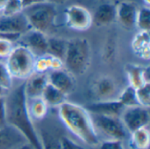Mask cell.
Masks as SVG:
<instances>
[{
    "label": "cell",
    "instance_id": "e0dca14e",
    "mask_svg": "<svg viewBox=\"0 0 150 149\" xmlns=\"http://www.w3.org/2000/svg\"><path fill=\"white\" fill-rule=\"evenodd\" d=\"M125 72L129 85L135 89L149 83V68L141 64H127L125 66Z\"/></svg>",
    "mask_w": 150,
    "mask_h": 149
},
{
    "label": "cell",
    "instance_id": "4316f807",
    "mask_svg": "<svg viewBox=\"0 0 150 149\" xmlns=\"http://www.w3.org/2000/svg\"><path fill=\"white\" fill-rule=\"evenodd\" d=\"M136 97L139 105L149 108L150 106V83H147L135 89Z\"/></svg>",
    "mask_w": 150,
    "mask_h": 149
},
{
    "label": "cell",
    "instance_id": "484cf974",
    "mask_svg": "<svg viewBox=\"0 0 150 149\" xmlns=\"http://www.w3.org/2000/svg\"><path fill=\"white\" fill-rule=\"evenodd\" d=\"M135 27L139 31H149L150 30V9L149 6H143L138 9L136 17Z\"/></svg>",
    "mask_w": 150,
    "mask_h": 149
},
{
    "label": "cell",
    "instance_id": "e575fe53",
    "mask_svg": "<svg viewBox=\"0 0 150 149\" xmlns=\"http://www.w3.org/2000/svg\"><path fill=\"white\" fill-rule=\"evenodd\" d=\"M20 35H16V34H6L2 32H0V39H8L11 40L14 42H17Z\"/></svg>",
    "mask_w": 150,
    "mask_h": 149
},
{
    "label": "cell",
    "instance_id": "7a4b0ae2",
    "mask_svg": "<svg viewBox=\"0 0 150 149\" xmlns=\"http://www.w3.org/2000/svg\"><path fill=\"white\" fill-rule=\"evenodd\" d=\"M58 117L67 130L82 144L98 148L99 139L89 111L83 106L65 102L58 108Z\"/></svg>",
    "mask_w": 150,
    "mask_h": 149
},
{
    "label": "cell",
    "instance_id": "cb8c5ba5",
    "mask_svg": "<svg viewBox=\"0 0 150 149\" xmlns=\"http://www.w3.org/2000/svg\"><path fill=\"white\" fill-rule=\"evenodd\" d=\"M130 146L133 149H149L150 143L149 130L148 127L138 129L129 134Z\"/></svg>",
    "mask_w": 150,
    "mask_h": 149
},
{
    "label": "cell",
    "instance_id": "d6986e66",
    "mask_svg": "<svg viewBox=\"0 0 150 149\" xmlns=\"http://www.w3.org/2000/svg\"><path fill=\"white\" fill-rule=\"evenodd\" d=\"M132 49L136 56L149 60L150 57V35L149 31H139L133 38Z\"/></svg>",
    "mask_w": 150,
    "mask_h": 149
},
{
    "label": "cell",
    "instance_id": "5b68a950",
    "mask_svg": "<svg viewBox=\"0 0 150 149\" xmlns=\"http://www.w3.org/2000/svg\"><path fill=\"white\" fill-rule=\"evenodd\" d=\"M35 59L36 57L30 50L18 44L15 45L4 63L13 80L25 81L35 72Z\"/></svg>",
    "mask_w": 150,
    "mask_h": 149
},
{
    "label": "cell",
    "instance_id": "9c48e42d",
    "mask_svg": "<svg viewBox=\"0 0 150 149\" xmlns=\"http://www.w3.org/2000/svg\"><path fill=\"white\" fill-rule=\"evenodd\" d=\"M17 43L25 47L35 57L45 55L47 51V34L33 28L21 34L17 41Z\"/></svg>",
    "mask_w": 150,
    "mask_h": 149
},
{
    "label": "cell",
    "instance_id": "8fae6325",
    "mask_svg": "<svg viewBox=\"0 0 150 149\" xmlns=\"http://www.w3.org/2000/svg\"><path fill=\"white\" fill-rule=\"evenodd\" d=\"M31 29V27L23 12L13 15L0 14V32L6 34L21 35Z\"/></svg>",
    "mask_w": 150,
    "mask_h": 149
},
{
    "label": "cell",
    "instance_id": "d4e9b609",
    "mask_svg": "<svg viewBox=\"0 0 150 149\" xmlns=\"http://www.w3.org/2000/svg\"><path fill=\"white\" fill-rule=\"evenodd\" d=\"M118 101L124 107H131V106L139 105L137 97H136L135 88L130 85L126 87L122 91H120L118 96Z\"/></svg>",
    "mask_w": 150,
    "mask_h": 149
},
{
    "label": "cell",
    "instance_id": "ac0fdd59",
    "mask_svg": "<svg viewBox=\"0 0 150 149\" xmlns=\"http://www.w3.org/2000/svg\"><path fill=\"white\" fill-rule=\"evenodd\" d=\"M26 109L28 115L33 123L45 119L48 111V106L41 96L26 98Z\"/></svg>",
    "mask_w": 150,
    "mask_h": 149
},
{
    "label": "cell",
    "instance_id": "603a6c76",
    "mask_svg": "<svg viewBox=\"0 0 150 149\" xmlns=\"http://www.w3.org/2000/svg\"><path fill=\"white\" fill-rule=\"evenodd\" d=\"M69 40L56 36H47V54L56 57L62 61L64 60Z\"/></svg>",
    "mask_w": 150,
    "mask_h": 149
},
{
    "label": "cell",
    "instance_id": "b9f144b4",
    "mask_svg": "<svg viewBox=\"0 0 150 149\" xmlns=\"http://www.w3.org/2000/svg\"><path fill=\"white\" fill-rule=\"evenodd\" d=\"M145 2V4L146 6H149V0H143Z\"/></svg>",
    "mask_w": 150,
    "mask_h": 149
},
{
    "label": "cell",
    "instance_id": "5bb4252c",
    "mask_svg": "<svg viewBox=\"0 0 150 149\" xmlns=\"http://www.w3.org/2000/svg\"><path fill=\"white\" fill-rule=\"evenodd\" d=\"M84 108L90 113L120 117L125 107L118 101V99H116L110 101H96L86 105Z\"/></svg>",
    "mask_w": 150,
    "mask_h": 149
},
{
    "label": "cell",
    "instance_id": "7c38bea8",
    "mask_svg": "<svg viewBox=\"0 0 150 149\" xmlns=\"http://www.w3.org/2000/svg\"><path fill=\"white\" fill-rule=\"evenodd\" d=\"M138 5L134 1H122L116 4V21L127 29L132 30L136 25Z\"/></svg>",
    "mask_w": 150,
    "mask_h": 149
},
{
    "label": "cell",
    "instance_id": "7402d4cb",
    "mask_svg": "<svg viewBox=\"0 0 150 149\" xmlns=\"http://www.w3.org/2000/svg\"><path fill=\"white\" fill-rule=\"evenodd\" d=\"M63 67V61L54 57L48 54L37 57L35 59L34 70L37 72H48L53 70L62 69Z\"/></svg>",
    "mask_w": 150,
    "mask_h": 149
},
{
    "label": "cell",
    "instance_id": "836d02e7",
    "mask_svg": "<svg viewBox=\"0 0 150 149\" xmlns=\"http://www.w3.org/2000/svg\"><path fill=\"white\" fill-rule=\"evenodd\" d=\"M8 126L5 117V100L4 97H0V129Z\"/></svg>",
    "mask_w": 150,
    "mask_h": 149
},
{
    "label": "cell",
    "instance_id": "52a82bcc",
    "mask_svg": "<svg viewBox=\"0 0 150 149\" xmlns=\"http://www.w3.org/2000/svg\"><path fill=\"white\" fill-rule=\"evenodd\" d=\"M149 119V108L141 105L125 107L120 115V120L129 134L138 129L148 127Z\"/></svg>",
    "mask_w": 150,
    "mask_h": 149
},
{
    "label": "cell",
    "instance_id": "8992f818",
    "mask_svg": "<svg viewBox=\"0 0 150 149\" xmlns=\"http://www.w3.org/2000/svg\"><path fill=\"white\" fill-rule=\"evenodd\" d=\"M90 114L99 139L102 136L104 138L103 140H113L125 141L127 140L129 133L125 128L120 117L93 113Z\"/></svg>",
    "mask_w": 150,
    "mask_h": 149
},
{
    "label": "cell",
    "instance_id": "2e32d148",
    "mask_svg": "<svg viewBox=\"0 0 150 149\" xmlns=\"http://www.w3.org/2000/svg\"><path fill=\"white\" fill-rule=\"evenodd\" d=\"M47 83V72H34L28 79L24 81L25 94L26 98L41 96L42 92Z\"/></svg>",
    "mask_w": 150,
    "mask_h": 149
},
{
    "label": "cell",
    "instance_id": "9a60e30c",
    "mask_svg": "<svg viewBox=\"0 0 150 149\" xmlns=\"http://www.w3.org/2000/svg\"><path fill=\"white\" fill-rule=\"evenodd\" d=\"M116 21V4L104 2L99 4L92 15V24L96 27H106Z\"/></svg>",
    "mask_w": 150,
    "mask_h": 149
},
{
    "label": "cell",
    "instance_id": "44dd1931",
    "mask_svg": "<svg viewBox=\"0 0 150 149\" xmlns=\"http://www.w3.org/2000/svg\"><path fill=\"white\" fill-rule=\"evenodd\" d=\"M67 95L49 83H47L41 95V98L45 101L48 108H58L62 103L67 102Z\"/></svg>",
    "mask_w": 150,
    "mask_h": 149
},
{
    "label": "cell",
    "instance_id": "60d3db41",
    "mask_svg": "<svg viewBox=\"0 0 150 149\" xmlns=\"http://www.w3.org/2000/svg\"><path fill=\"white\" fill-rule=\"evenodd\" d=\"M122 1H133V0H105V2H111V3H114V4H117V3L122 2Z\"/></svg>",
    "mask_w": 150,
    "mask_h": 149
},
{
    "label": "cell",
    "instance_id": "6da1fadb",
    "mask_svg": "<svg viewBox=\"0 0 150 149\" xmlns=\"http://www.w3.org/2000/svg\"><path fill=\"white\" fill-rule=\"evenodd\" d=\"M4 100L7 125L20 133L34 149H42L39 133L27 112L24 81L17 86H12Z\"/></svg>",
    "mask_w": 150,
    "mask_h": 149
},
{
    "label": "cell",
    "instance_id": "3957f363",
    "mask_svg": "<svg viewBox=\"0 0 150 149\" xmlns=\"http://www.w3.org/2000/svg\"><path fill=\"white\" fill-rule=\"evenodd\" d=\"M91 61L90 42L85 38L69 40L66 55L63 60L66 70L73 76H82L89 69Z\"/></svg>",
    "mask_w": 150,
    "mask_h": 149
},
{
    "label": "cell",
    "instance_id": "7bdbcfd3",
    "mask_svg": "<svg viewBox=\"0 0 150 149\" xmlns=\"http://www.w3.org/2000/svg\"><path fill=\"white\" fill-rule=\"evenodd\" d=\"M0 14H1V11H0Z\"/></svg>",
    "mask_w": 150,
    "mask_h": 149
},
{
    "label": "cell",
    "instance_id": "d6a6232c",
    "mask_svg": "<svg viewBox=\"0 0 150 149\" xmlns=\"http://www.w3.org/2000/svg\"><path fill=\"white\" fill-rule=\"evenodd\" d=\"M60 147L61 149H83L81 146H79L76 141L72 140L71 139L62 136L59 138Z\"/></svg>",
    "mask_w": 150,
    "mask_h": 149
},
{
    "label": "cell",
    "instance_id": "f546056e",
    "mask_svg": "<svg viewBox=\"0 0 150 149\" xmlns=\"http://www.w3.org/2000/svg\"><path fill=\"white\" fill-rule=\"evenodd\" d=\"M15 47V42L8 39H0V59L6 58Z\"/></svg>",
    "mask_w": 150,
    "mask_h": 149
},
{
    "label": "cell",
    "instance_id": "74e56055",
    "mask_svg": "<svg viewBox=\"0 0 150 149\" xmlns=\"http://www.w3.org/2000/svg\"><path fill=\"white\" fill-rule=\"evenodd\" d=\"M47 2H49V3H51V4H54V5H60V4H63L64 3H66L68 0H46Z\"/></svg>",
    "mask_w": 150,
    "mask_h": 149
},
{
    "label": "cell",
    "instance_id": "f1b7e54d",
    "mask_svg": "<svg viewBox=\"0 0 150 149\" xmlns=\"http://www.w3.org/2000/svg\"><path fill=\"white\" fill-rule=\"evenodd\" d=\"M24 7L21 0H8L1 13L4 15H13L22 12Z\"/></svg>",
    "mask_w": 150,
    "mask_h": 149
},
{
    "label": "cell",
    "instance_id": "1f68e13d",
    "mask_svg": "<svg viewBox=\"0 0 150 149\" xmlns=\"http://www.w3.org/2000/svg\"><path fill=\"white\" fill-rule=\"evenodd\" d=\"M114 57H116V45L112 41H109L104 48L103 57L106 62H111L114 59Z\"/></svg>",
    "mask_w": 150,
    "mask_h": 149
},
{
    "label": "cell",
    "instance_id": "30bf717a",
    "mask_svg": "<svg viewBox=\"0 0 150 149\" xmlns=\"http://www.w3.org/2000/svg\"><path fill=\"white\" fill-rule=\"evenodd\" d=\"M92 94L97 101L116 100L120 93L116 80L110 76H100L93 81Z\"/></svg>",
    "mask_w": 150,
    "mask_h": 149
},
{
    "label": "cell",
    "instance_id": "ffe728a7",
    "mask_svg": "<svg viewBox=\"0 0 150 149\" xmlns=\"http://www.w3.org/2000/svg\"><path fill=\"white\" fill-rule=\"evenodd\" d=\"M25 142L24 137L10 126L0 129V149H14Z\"/></svg>",
    "mask_w": 150,
    "mask_h": 149
},
{
    "label": "cell",
    "instance_id": "8d00e7d4",
    "mask_svg": "<svg viewBox=\"0 0 150 149\" xmlns=\"http://www.w3.org/2000/svg\"><path fill=\"white\" fill-rule=\"evenodd\" d=\"M14 149H34V148H33L31 144H29L28 142L25 141V142H24V143L18 145V147H16Z\"/></svg>",
    "mask_w": 150,
    "mask_h": 149
},
{
    "label": "cell",
    "instance_id": "4dcf8cb0",
    "mask_svg": "<svg viewBox=\"0 0 150 149\" xmlns=\"http://www.w3.org/2000/svg\"><path fill=\"white\" fill-rule=\"evenodd\" d=\"M98 149H126L124 146V141L113 140H105L100 141L98 146Z\"/></svg>",
    "mask_w": 150,
    "mask_h": 149
},
{
    "label": "cell",
    "instance_id": "ab89813d",
    "mask_svg": "<svg viewBox=\"0 0 150 149\" xmlns=\"http://www.w3.org/2000/svg\"><path fill=\"white\" fill-rule=\"evenodd\" d=\"M8 0H0V11H2V10L4 9L5 4L7 3Z\"/></svg>",
    "mask_w": 150,
    "mask_h": 149
},
{
    "label": "cell",
    "instance_id": "ba28073f",
    "mask_svg": "<svg viewBox=\"0 0 150 149\" xmlns=\"http://www.w3.org/2000/svg\"><path fill=\"white\" fill-rule=\"evenodd\" d=\"M65 23L70 29L83 32L93 25L92 14L82 5L72 4L65 10Z\"/></svg>",
    "mask_w": 150,
    "mask_h": 149
},
{
    "label": "cell",
    "instance_id": "4fadbf2b",
    "mask_svg": "<svg viewBox=\"0 0 150 149\" xmlns=\"http://www.w3.org/2000/svg\"><path fill=\"white\" fill-rule=\"evenodd\" d=\"M48 83L69 95L75 89V80L73 75L67 70L57 69L47 72Z\"/></svg>",
    "mask_w": 150,
    "mask_h": 149
},
{
    "label": "cell",
    "instance_id": "f35d334b",
    "mask_svg": "<svg viewBox=\"0 0 150 149\" xmlns=\"http://www.w3.org/2000/svg\"><path fill=\"white\" fill-rule=\"evenodd\" d=\"M8 92H9V90L5 89V88H4L3 87L0 86V97H5L6 95L8 94Z\"/></svg>",
    "mask_w": 150,
    "mask_h": 149
},
{
    "label": "cell",
    "instance_id": "83f0119b",
    "mask_svg": "<svg viewBox=\"0 0 150 149\" xmlns=\"http://www.w3.org/2000/svg\"><path fill=\"white\" fill-rule=\"evenodd\" d=\"M13 80L5 63L0 60V86L10 90L13 86Z\"/></svg>",
    "mask_w": 150,
    "mask_h": 149
},
{
    "label": "cell",
    "instance_id": "d590c367",
    "mask_svg": "<svg viewBox=\"0 0 150 149\" xmlns=\"http://www.w3.org/2000/svg\"><path fill=\"white\" fill-rule=\"evenodd\" d=\"M46 0H21L22 2V4H23V7H27V6H30V5H33V4H39V3H41V2H45Z\"/></svg>",
    "mask_w": 150,
    "mask_h": 149
},
{
    "label": "cell",
    "instance_id": "277c9868",
    "mask_svg": "<svg viewBox=\"0 0 150 149\" xmlns=\"http://www.w3.org/2000/svg\"><path fill=\"white\" fill-rule=\"evenodd\" d=\"M22 12L31 28L45 34H47L55 26L58 16L57 6L47 1L25 7Z\"/></svg>",
    "mask_w": 150,
    "mask_h": 149
}]
</instances>
